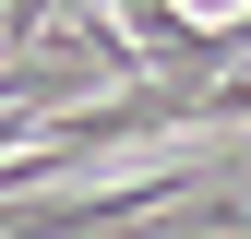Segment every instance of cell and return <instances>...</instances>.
<instances>
[{"mask_svg":"<svg viewBox=\"0 0 251 239\" xmlns=\"http://www.w3.org/2000/svg\"><path fill=\"white\" fill-rule=\"evenodd\" d=\"M203 239H251V215H227V227H203Z\"/></svg>","mask_w":251,"mask_h":239,"instance_id":"obj_1","label":"cell"}]
</instances>
